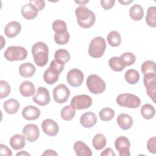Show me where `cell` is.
Here are the masks:
<instances>
[{
	"instance_id": "1",
	"label": "cell",
	"mask_w": 156,
	"mask_h": 156,
	"mask_svg": "<svg viewBox=\"0 0 156 156\" xmlns=\"http://www.w3.org/2000/svg\"><path fill=\"white\" fill-rule=\"evenodd\" d=\"M75 14L78 24L82 28H90L95 23L96 15L94 13L85 6L77 7Z\"/></svg>"
},
{
	"instance_id": "2",
	"label": "cell",
	"mask_w": 156,
	"mask_h": 156,
	"mask_svg": "<svg viewBox=\"0 0 156 156\" xmlns=\"http://www.w3.org/2000/svg\"><path fill=\"white\" fill-rule=\"evenodd\" d=\"M32 54L36 65L44 66L48 62L49 49L47 44L42 41L35 43L32 48Z\"/></svg>"
},
{
	"instance_id": "3",
	"label": "cell",
	"mask_w": 156,
	"mask_h": 156,
	"mask_svg": "<svg viewBox=\"0 0 156 156\" xmlns=\"http://www.w3.org/2000/svg\"><path fill=\"white\" fill-rule=\"evenodd\" d=\"M106 49L105 40L101 37H96L91 40L88 48V54L93 58L101 57Z\"/></svg>"
},
{
	"instance_id": "4",
	"label": "cell",
	"mask_w": 156,
	"mask_h": 156,
	"mask_svg": "<svg viewBox=\"0 0 156 156\" xmlns=\"http://www.w3.org/2000/svg\"><path fill=\"white\" fill-rule=\"evenodd\" d=\"M4 57L9 61L23 60L27 56L26 49L20 46H11L8 47L4 52Z\"/></svg>"
},
{
	"instance_id": "5",
	"label": "cell",
	"mask_w": 156,
	"mask_h": 156,
	"mask_svg": "<svg viewBox=\"0 0 156 156\" xmlns=\"http://www.w3.org/2000/svg\"><path fill=\"white\" fill-rule=\"evenodd\" d=\"M86 85L89 91L94 94L103 93L106 87L104 80L96 74L90 75L87 79Z\"/></svg>"
},
{
	"instance_id": "6",
	"label": "cell",
	"mask_w": 156,
	"mask_h": 156,
	"mask_svg": "<svg viewBox=\"0 0 156 156\" xmlns=\"http://www.w3.org/2000/svg\"><path fill=\"white\" fill-rule=\"evenodd\" d=\"M116 101L119 105L130 108H138L141 104L140 99L137 96L131 93L119 94L116 98Z\"/></svg>"
},
{
	"instance_id": "7",
	"label": "cell",
	"mask_w": 156,
	"mask_h": 156,
	"mask_svg": "<svg viewBox=\"0 0 156 156\" xmlns=\"http://www.w3.org/2000/svg\"><path fill=\"white\" fill-rule=\"evenodd\" d=\"M143 83L146 87L147 95L155 103L156 98V74L154 73H149L144 74Z\"/></svg>"
},
{
	"instance_id": "8",
	"label": "cell",
	"mask_w": 156,
	"mask_h": 156,
	"mask_svg": "<svg viewBox=\"0 0 156 156\" xmlns=\"http://www.w3.org/2000/svg\"><path fill=\"white\" fill-rule=\"evenodd\" d=\"M92 104L91 98L87 94L74 96L71 101V106L75 110H83L89 108Z\"/></svg>"
},
{
	"instance_id": "9",
	"label": "cell",
	"mask_w": 156,
	"mask_h": 156,
	"mask_svg": "<svg viewBox=\"0 0 156 156\" xmlns=\"http://www.w3.org/2000/svg\"><path fill=\"white\" fill-rule=\"evenodd\" d=\"M53 97L54 101L58 104L66 102L69 96L70 90L65 84H59L53 90Z\"/></svg>"
},
{
	"instance_id": "10",
	"label": "cell",
	"mask_w": 156,
	"mask_h": 156,
	"mask_svg": "<svg viewBox=\"0 0 156 156\" xmlns=\"http://www.w3.org/2000/svg\"><path fill=\"white\" fill-rule=\"evenodd\" d=\"M116 149L119 152V156H130V143L129 140L124 136H121L118 137L115 141Z\"/></svg>"
},
{
	"instance_id": "11",
	"label": "cell",
	"mask_w": 156,
	"mask_h": 156,
	"mask_svg": "<svg viewBox=\"0 0 156 156\" xmlns=\"http://www.w3.org/2000/svg\"><path fill=\"white\" fill-rule=\"evenodd\" d=\"M83 74L79 69L74 68L68 71L66 76L68 83L72 87H77L82 85L83 80Z\"/></svg>"
},
{
	"instance_id": "12",
	"label": "cell",
	"mask_w": 156,
	"mask_h": 156,
	"mask_svg": "<svg viewBox=\"0 0 156 156\" xmlns=\"http://www.w3.org/2000/svg\"><path fill=\"white\" fill-rule=\"evenodd\" d=\"M32 100L35 104L40 106H44L48 104L51 100L48 90L43 87H38L36 94L32 98Z\"/></svg>"
},
{
	"instance_id": "13",
	"label": "cell",
	"mask_w": 156,
	"mask_h": 156,
	"mask_svg": "<svg viewBox=\"0 0 156 156\" xmlns=\"http://www.w3.org/2000/svg\"><path fill=\"white\" fill-rule=\"evenodd\" d=\"M23 134L29 142L36 141L40 135V130L38 126L35 124H29L26 125L23 129Z\"/></svg>"
},
{
	"instance_id": "14",
	"label": "cell",
	"mask_w": 156,
	"mask_h": 156,
	"mask_svg": "<svg viewBox=\"0 0 156 156\" xmlns=\"http://www.w3.org/2000/svg\"><path fill=\"white\" fill-rule=\"evenodd\" d=\"M41 127L44 133L50 136H55L59 130L57 123L51 119H44L42 122Z\"/></svg>"
},
{
	"instance_id": "15",
	"label": "cell",
	"mask_w": 156,
	"mask_h": 156,
	"mask_svg": "<svg viewBox=\"0 0 156 156\" xmlns=\"http://www.w3.org/2000/svg\"><path fill=\"white\" fill-rule=\"evenodd\" d=\"M21 12L25 19L31 20L37 17L38 10L34 5L29 2L22 7Z\"/></svg>"
},
{
	"instance_id": "16",
	"label": "cell",
	"mask_w": 156,
	"mask_h": 156,
	"mask_svg": "<svg viewBox=\"0 0 156 156\" xmlns=\"http://www.w3.org/2000/svg\"><path fill=\"white\" fill-rule=\"evenodd\" d=\"M21 29V26L18 21H13L9 23L4 28L5 35L9 38H13L18 35Z\"/></svg>"
},
{
	"instance_id": "17",
	"label": "cell",
	"mask_w": 156,
	"mask_h": 156,
	"mask_svg": "<svg viewBox=\"0 0 156 156\" xmlns=\"http://www.w3.org/2000/svg\"><path fill=\"white\" fill-rule=\"evenodd\" d=\"M96 115L91 112H88L83 113L80 118V122L85 128H91L93 127L96 124Z\"/></svg>"
},
{
	"instance_id": "18",
	"label": "cell",
	"mask_w": 156,
	"mask_h": 156,
	"mask_svg": "<svg viewBox=\"0 0 156 156\" xmlns=\"http://www.w3.org/2000/svg\"><path fill=\"white\" fill-rule=\"evenodd\" d=\"M40 110L34 105H28L22 111V116L26 120H35L39 118Z\"/></svg>"
},
{
	"instance_id": "19",
	"label": "cell",
	"mask_w": 156,
	"mask_h": 156,
	"mask_svg": "<svg viewBox=\"0 0 156 156\" xmlns=\"http://www.w3.org/2000/svg\"><path fill=\"white\" fill-rule=\"evenodd\" d=\"M73 147L77 156H91L92 155L91 149L82 141L75 142Z\"/></svg>"
},
{
	"instance_id": "20",
	"label": "cell",
	"mask_w": 156,
	"mask_h": 156,
	"mask_svg": "<svg viewBox=\"0 0 156 156\" xmlns=\"http://www.w3.org/2000/svg\"><path fill=\"white\" fill-rule=\"evenodd\" d=\"M119 127L122 130L129 129L133 124L132 118L128 114L121 113L118 115L116 119Z\"/></svg>"
},
{
	"instance_id": "21",
	"label": "cell",
	"mask_w": 156,
	"mask_h": 156,
	"mask_svg": "<svg viewBox=\"0 0 156 156\" xmlns=\"http://www.w3.org/2000/svg\"><path fill=\"white\" fill-rule=\"evenodd\" d=\"M9 144L11 147L15 150L21 149L26 144L25 136L21 134H15L10 138Z\"/></svg>"
},
{
	"instance_id": "22",
	"label": "cell",
	"mask_w": 156,
	"mask_h": 156,
	"mask_svg": "<svg viewBox=\"0 0 156 156\" xmlns=\"http://www.w3.org/2000/svg\"><path fill=\"white\" fill-rule=\"evenodd\" d=\"M20 92L24 97H30L34 94L35 91V86L32 82L26 80L21 83L20 86Z\"/></svg>"
},
{
	"instance_id": "23",
	"label": "cell",
	"mask_w": 156,
	"mask_h": 156,
	"mask_svg": "<svg viewBox=\"0 0 156 156\" xmlns=\"http://www.w3.org/2000/svg\"><path fill=\"white\" fill-rule=\"evenodd\" d=\"M35 71V67L29 62L23 63L19 67V73L23 77H30L34 75Z\"/></svg>"
},
{
	"instance_id": "24",
	"label": "cell",
	"mask_w": 156,
	"mask_h": 156,
	"mask_svg": "<svg viewBox=\"0 0 156 156\" xmlns=\"http://www.w3.org/2000/svg\"><path fill=\"white\" fill-rule=\"evenodd\" d=\"M20 105L19 102L15 99H10L5 101L3 104V107L5 112L9 114L16 113L19 108Z\"/></svg>"
},
{
	"instance_id": "25",
	"label": "cell",
	"mask_w": 156,
	"mask_h": 156,
	"mask_svg": "<svg viewBox=\"0 0 156 156\" xmlns=\"http://www.w3.org/2000/svg\"><path fill=\"white\" fill-rule=\"evenodd\" d=\"M59 74L60 73H58L57 71L49 67L44 71L43 74V79L46 83L52 85L58 80Z\"/></svg>"
},
{
	"instance_id": "26",
	"label": "cell",
	"mask_w": 156,
	"mask_h": 156,
	"mask_svg": "<svg viewBox=\"0 0 156 156\" xmlns=\"http://www.w3.org/2000/svg\"><path fill=\"white\" fill-rule=\"evenodd\" d=\"M129 16L134 21L141 20L144 16V10L143 7L139 4H135L130 8Z\"/></svg>"
},
{
	"instance_id": "27",
	"label": "cell",
	"mask_w": 156,
	"mask_h": 156,
	"mask_svg": "<svg viewBox=\"0 0 156 156\" xmlns=\"http://www.w3.org/2000/svg\"><path fill=\"white\" fill-rule=\"evenodd\" d=\"M146 23L151 27H156V7L155 6H151L147 9Z\"/></svg>"
},
{
	"instance_id": "28",
	"label": "cell",
	"mask_w": 156,
	"mask_h": 156,
	"mask_svg": "<svg viewBox=\"0 0 156 156\" xmlns=\"http://www.w3.org/2000/svg\"><path fill=\"white\" fill-rule=\"evenodd\" d=\"M124 78L128 83L134 85L138 82L140 74L138 71L134 69H130L125 73Z\"/></svg>"
},
{
	"instance_id": "29",
	"label": "cell",
	"mask_w": 156,
	"mask_h": 156,
	"mask_svg": "<svg viewBox=\"0 0 156 156\" xmlns=\"http://www.w3.org/2000/svg\"><path fill=\"white\" fill-rule=\"evenodd\" d=\"M108 43L112 47L118 46L121 42V37L119 33L116 30L110 32L107 37Z\"/></svg>"
},
{
	"instance_id": "30",
	"label": "cell",
	"mask_w": 156,
	"mask_h": 156,
	"mask_svg": "<svg viewBox=\"0 0 156 156\" xmlns=\"http://www.w3.org/2000/svg\"><path fill=\"white\" fill-rule=\"evenodd\" d=\"M107 143L105 136L102 133L96 134L93 138V146L96 150L99 151L103 149Z\"/></svg>"
},
{
	"instance_id": "31",
	"label": "cell",
	"mask_w": 156,
	"mask_h": 156,
	"mask_svg": "<svg viewBox=\"0 0 156 156\" xmlns=\"http://www.w3.org/2000/svg\"><path fill=\"white\" fill-rule=\"evenodd\" d=\"M109 66L115 71H122L126 67L125 65L122 63L121 60L118 57H113L108 60Z\"/></svg>"
},
{
	"instance_id": "32",
	"label": "cell",
	"mask_w": 156,
	"mask_h": 156,
	"mask_svg": "<svg viewBox=\"0 0 156 156\" xmlns=\"http://www.w3.org/2000/svg\"><path fill=\"white\" fill-rule=\"evenodd\" d=\"M141 114L144 119H151L155 116V110L151 104H146L141 108Z\"/></svg>"
},
{
	"instance_id": "33",
	"label": "cell",
	"mask_w": 156,
	"mask_h": 156,
	"mask_svg": "<svg viewBox=\"0 0 156 156\" xmlns=\"http://www.w3.org/2000/svg\"><path fill=\"white\" fill-rule=\"evenodd\" d=\"M54 58L55 60L65 63L70 59V54L69 52L64 49H59L57 50L54 54Z\"/></svg>"
},
{
	"instance_id": "34",
	"label": "cell",
	"mask_w": 156,
	"mask_h": 156,
	"mask_svg": "<svg viewBox=\"0 0 156 156\" xmlns=\"http://www.w3.org/2000/svg\"><path fill=\"white\" fill-rule=\"evenodd\" d=\"M76 115L75 109L71 105L65 106L60 112L62 118L65 121H70L73 119Z\"/></svg>"
},
{
	"instance_id": "35",
	"label": "cell",
	"mask_w": 156,
	"mask_h": 156,
	"mask_svg": "<svg viewBox=\"0 0 156 156\" xmlns=\"http://www.w3.org/2000/svg\"><path fill=\"white\" fill-rule=\"evenodd\" d=\"M99 115L100 119L103 121H110L115 116V111L112 108L105 107L101 110Z\"/></svg>"
},
{
	"instance_id": "36",
	"label": "cell",
	"mask_w": 156,
	"mask_h": 156,
	"mask_svg": "<svg viewBox=\"0 0 156 156\" xmlns=\"http://www.w3.org/2000/svg\"><path fill=\"white\" fill-rule=\"evenodd\" d=\"M53 30L57 34H62L67 31L66 23L62 20H55L52 24Z\"/></svg>"
},
{
	"instance_id": "37",
	"label": "cell",
	"mask_w": 156,
	"mask_h": 156,
	"mask_svg": "<svg viewBox=\"0 0 156 156\" xmlns=\"http://www.w3.org/2000/svg\"><path fill=\"white\" fill-rule=\"evenodd\" d=\"M141 72L143 74L149 73H156L155 69V63L154 61L152 60H147L143 63L141 67Z\"/></svg>"
},
{
	"instance_id": "38",
	"label": "cell",
	"mask_w": 156,
	"mask_h": 156,
	"mask_svg": "<svg viewBox=\"0 0 156 156\" xmlns=\"http://www.w3.org/2000/svg\"><path fill=\"white\" fill-rule=\"evenodd\" d=\"M70 38V35L68 31L62 33V34H54V40L55 42L60 45L65 44L68 43Z\"/></svg>"
},
{
	"instance_id": "39",
	"label": "cell",
	"mask_w": 156,
	"mask_h": 156,
	"mask_svg": "<svg viewBox=\"0 0 156 156\" xmlns=\"http://www.w3.org/2000/svg\"><path fill=\"white\" fill-rule=\"evenodd\" d=\"M119 58L126 66L133 65L136 60L135 55L133 53L129 52H127L122 54L119 57Z\"/></svg>"
},
{
	"instance_id": "40",
	"label": "cell",
	"mask_w": 156,
	"mask_h": 156,
	"mask_svg": "<svg viewBox=\"0 0 156 156\" xmlns=\"http://www.w3.org/2000/svg\"><path fill=\"white\" fill-rule=\"evenodd\" d=\"M10 93V87L9 83L1 80L0 81V98L3 99L9 96Z\"/></svg>"
},
{
	"instance_id": "41",
	"label": "cell",
	"mask_w": 156,
	"mask_h": 156,
	"mask_svg": "<svg viewBox=\"0 0 156 156\" xmlns=\"http://www.w3.org/2000/svg\"><path fill=\"white\" fill-rule=\"evenodd\" d=\"M49 67L52 68V69H55V71H57L58 73H61L62 71H63V69H64L65 67V63L59 62L57 60H55V59L52 60L50 64Z\"/></svg>"
},
{
	"instance_id": "42",
	"label": "cell",
	"mask_w": 156,
	"mask_h": 156,
	"mask_svg": "<svg viewBox=\"0 0 156 156\" xmlns=\"http://www.w3.org/2000/svg\"><path fill=\"white\" fill-rule=\"evenodd\" d=\"M156 137L153 136L149 139L147 143V147L148 151L152 154H156Z\"/></svg>"
},
{
	"instance_id": "43",
	"label": "cell",
	"mask_w": 156,
	"mask_h": 156,
	"mask_svg": "<svg viewBox=\"0 0 156 156\" xmlns=\"http://www.w3.org/2000/svg\"><path fill=\"white\" fill-rule=\"evenodd\" d=\"M115 0H101V4L104 10H109L112 8L115 4Z\"/></svg>"
},
{
	"instance_id": "44",
	"label": "cell",
	"mask_w": 156,
	"mask_h": 156,
	"mask_svg": "<svg viewBox=\"0 0 156 156\" xmlns=\"http://www.w3.org/2000/svg\"><path fill=\"white\" fill-rule=\"evenodd\" d=\"M0 151L1 155L11 156L12 155V151L7 146L3 144H0Z\"/></svg>"
},
{
	"instance_id": "45",
	"label": "cell",
	"mask_w": 156,
	"mask_h": 156,
	"mask_svg": "<svg viewBox=\"0 0 156 156\" xmlns=\"http://www.w3.org/2000/svg\"><path fill=\"white\" fill-rule=\"evenodd\" d=\"M29 3H31L33 5H34L37 7V9H38V11L43 10V9L45 6V2L44 1L33 0V1H30Z\"/></svg>"
},
{
	"instance_id": "46",
	"label": "cell",
	"mask_w": 156,
	"mask_h": 156,
	"mask_svg": "<svg viewBox=\"0 0 156 156\" xmlns=\"http://www.w3.org/2000/svg\"><path fill=\"white\" fill-rule=\"evenodd\" d=\"M101 156H108V155L115 156V154L110 147H107L101 152Z\"/></svg>"
},
{
	"instance_id": "47",
	"label": "cell",
	"mask_w": 156,
	"mask_h": 156,
	"mask_svg": "<svg viewBox=\"0 0 156 156\" xmlns=\"http://www.w3.org/2000/svg\"><path fill=\"white\" fill-rule=\"evenodd\" d=\"M43 155H57V153L52 149H48L43 153Z\"/></svg>"
},
{
	"instance_id": "48",
	"label": "cell",
	"mask_w": 156,
	"mask_h": 156,
	"mask_svg": "<svg viewBox=\"0 0 156 156\" xmlns=\"http://www.w3.org/2000/svg\"><path fill=\"white\" fill-rule=\"evenodd\" d=\"M133 2V1L132 0H130V1H119V3H121V4H123V5H128V4H129L130 3H131V2Z\"/></svg>"
},
{
	"instance_id": "49",
	"label": "cell",
	"mask_w": 156,
	"mask_h": 156,
	"mask_svg": "<svg viewBox=\"0 0 156 156\" xmlns=\"http://www.w3.org/2000/svg\"><path fill=\"white\" fill-rule=\"evenodd\" d=\"M16 155H30V154L28 152H26L24 151H21L20 152H18Z\"/></svg>"
},
{
	"instance_id": "50",
	"label": "cell",
	"mask_w": 156,
	"mask_h": 156,
	"mask_svg": "<svg viewBox=\"0 0 156 156\" xmlns=\"http://www.w3.org/2000/svg\"><path fill=\"white\" fill-rule=\"evenodd\" d=\"M75 2H76V3L80 4V6H84V5H85L86 3L88 2L89 1H76Z\"/></svg>"
}]
</instances>
